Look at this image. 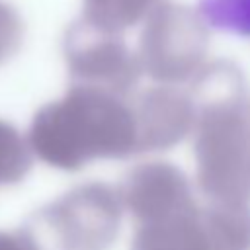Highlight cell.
<instances>
[{"label":"cell","instance_id":"cell-1","mask_svg":"<svg viewBox=\"0 0 250 250\" xmlns=\"http://www.w3.org/2000/svg\"><path fill=\"white\" fill-rule=\"evenodd\" d=\"M199 189L219 203L250 199V104L230 61H213L191 78Z\"/></svg>","mask_w":250,"mask_h":250},{"label":"cell","instance_id":"cell-2","mask_svg":"<svg viewBox=\"0 0 250 250\" xmlns=\"http://www.w3.org/2000/svg\"><path fill=\"white\" fill-rule=\"evenodd\" d=\"M27 145L39 160L66 172L98 158H127L137 152L133 107L123 96L72 84L35 113Z\"/></svg>","mask_w":250,"mask_h":250},{"label":"cell","instance_id":"cell-3","mask_svg":"<svg viewBox=\"0 0 250 250\" xmlns=\"http://www.w3.org/2000/svg\"><path fill=\"white\" fill-rule=\"evenodd\" d=\"M121 217L117 189L88 182L33 213L25 230L41 250H109Z\"/></svg>","mask_w":250,"mask_h":250},{"label":"cell","instance_id":"cell-4","mask_svg":"<svg viewBox=\"0 0 250 250\" xmlns=\"http://www.w3.org/2000/svg\"><path fill=\"white\" fill-rule=\"evenodd\" d=\"M209 29L197 10L160 2L148 16L139 39L141 72L162 86L191 80L205 64Z\"/></svg>","mask_w":250,"mask_h":250},{"label":"cell","instance_id":"cell-5","mask_svg":"<svg viewBox=\"0 0 250 250\" xmlns=\"http://www.w3.org/2000/svg\"><path fill=\"white\" fill-rule=\"evenodd\" d=\"M64 61L74 84L100 88L115 96H129L139 82L137 55L119 35L100 31L86 21H74L62 41Z\"/></svg>","mask_w":250,"mask_h":250},{"label":"cell","instance_id":"cell-6","mask_svg":"<svg viewBox=\"0 0 250 250\" xmlns=\"http://www.w3.org/2000/svg\"><path fill=\"white\" fill-rule=\"evenodd\" d=\"M117 195L121 205L135 217L137 227L170 219L197 205L186 174L170 162L135 166L121 182Z\"/></svg>","mask_w":250,"mask_h":250},{"label":"cell","instance_id":"cell-7","mask_svg":"<svg viewBox=\"0 0 250 250\" xmlns=\"http://www.w3.org/2000/svg\"><path fill=\"white\" fill-rule=\"evenodd\" d=\"M131 107L137 152L172 148L186 139L195 125V105L191 98L172 86L145 90Z\"/></svg>","mask_w":250,"mask_h":250},{"label":"cell","instance_id":"cell-8","mask_svg":"<svg viewBox=\"0 0 250 250\" xmlns=\"http://www.w3.org/2000/svg\"><path fill=\"white\" fill-rule=\"evenodd\" d=\"M131 250H219L203 209L195 205L189 211L170 219L139 225Z\"/></svg>","mask_w":250,"mask_h":250},{"label":"cell","instance_id":"cell-9","mask_svg":"<svg viewBox=\"0 0 250 250\" xmlns=\"http://www.w3.org/2000/svg\"><path fill=\"white\" fill-rule=\"evenodd\" d=\"M164 0H84L82 21L88 25L119 35L146 18Z\"/></svg>","mask_w":250,"mask_h":250},{"label":"cell","instance_id":"cell-10","mask_svg":"<svg viewBox=\"0 0 250 250\" xmlns=\"http://www.w3.org/2000/svg\"><path fill=\"white\" fill-rule=\"evenodd\" d=\"M203 215L219 250H250L248 203L211 201L203 207Z\"/></svg>","mask_w":250,"mask_h":250},{"label":"cell","instance_id":"cell-11","mask_svg":"<svg viewBox=\"0 0 250 250\" xmlns=\"http://www.w3.org/2000/svg\"><path fill=\"white\" fill-rule=\"evenodd\" d=\"M31 170V150L27 139L8 121L0 119V186L21 182Z\"/></svg>","mask_w":250,"mask_h":250},{"label":"cell","instance_id":"cell-12","mask_svg":"<svg viewBox=\"0 0 250 250\" xmlns=\"http://www.w3.org/2000/svg\"><path fill=\"white\" fill-rule=\"evenodd\" d=\"M197 14L211 27L250 35V0H199Z\"/></svg>","mask_w":250,"mask_h":250},{"label":"cell","instance_id":"cell-13","mask_svg":"<svg viewBox=\"0 0 250 250\" xmlns=\"http://www.w3.org/2000/svg\"><path fill=\"white\" fill-rule=\"evenodd\" d=\"M23 41V21L20 14L0 0V64L12 59Z\"/></svg>","mask_w":250,"mask_h":250},{"label":"cell","instance_id":"cell-14","mask_svg":"<svg viewBox=\"0 0 250 250\" xmlns=\"http://www.w3.org/2000/svg\"><path fill=\"white\" fill-rule=\"evenodd\" d=\"M0 250H41L25 229L0 230Z\"/></svg>","mask_w":250,"mask_h":250}]
</instances>
